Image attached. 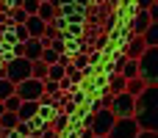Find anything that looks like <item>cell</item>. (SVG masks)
I'll return each mask as SVG.
<instances>
[{
  "instance_id": "obj_1",
  "label": "cell",
  "mask_w": 158,
  "mask_h": 138,
  "mask_svg": "<svg viewBox=\"0 0 158 138\" xmlns=\"http://www.w3.org/2000/svg\"><path fill=\"white\" fill-rule=\"evenodd\" d=\"M133 119L142 130H158V89L144 86L133 97Z\"/></svg>"
},
{
  "instance_id": "obj_2",
  "label": "cell",
  "mask_w": 158,
  "mask_h": 138,
  "mask_svg": "<svg viewBox=\"0 0 158 138\" xmlns=\"http://www.w3.org/2000/svg\"><path fill=\"white\" fill-rule=\"evenodd\" d=\"M136 64H139V77L147 86H156V80H158V47H147L136 58Z\"/></svg>"
},
{
  "instance_id": "obj_3",
  "label": "cell",
  "mask_w": 158,
  "mask_h": 138,
  "mask_svg": "<svg viewBox=\"0 0 158 138\" xmlns=\"http://www.w3.org/2000/svg\"><path fill=\"white\" fill-rule=\"evenodd\" d=\"M3 75H6L11 83H19V80L31 77V61H28L25 55H14V58H8V61H6Z\"/></svg>"
},
{
  "instance_id": "obj_4",
  "label": "cell",
  "mask_w": 158,
  "mask_h": 138,
  "mask_svg": "<svg viewBox=\"0 0 158 138\" xmlns=\"http://www.w3.org/2000/svg\"><path fill=\"white\" fill-rule=\"evenodd\" d=\"M114 113H111V108H100V111H92V116L86 119V124L92 127V133L94 136H103L106 138V133L111 130V124H114Z\"/></svg>"
},
{
  "instance_id": "obj_5",
  "label": "cell",
  "mask_w": 158,
  "mask_h": 138,
  "mask_svg": "<svg viewBox=\"0 0 158 138\" xmlns=\"http://www.w3.org/2000/svg\"><path fill=\"white\" fill-rule=\"evenodd\" d=\"M142 127L136 124V119L133 116H122V119H114V124H111V130L106 133V138H136Z\"/></svg>"
},
{
  "instance_id": "obj_6",
  "label": "cell",
  "mask_w": 158,
  "mask_h": 138,
  "mask_svg": "<svg viewBox=\"0 0 158 138\" xmlns=\"http://www.w3.org/2000/svg\"><path fill=\"white\" fill-rule=\"evenodd\" d=\"M42 91H44V86H42V80H36V77H25V80L14 83V94H17L19 100H39Z\"/></svg>"
},
{
  "instance_id": "obj_7",
  "label": "cell",
  "mask_w": 158,
  "mask_h": 138,
  "mask_svg": "<svg viewBox=\"0 0 158 138\" xmlns=\"http://www.w3.org/2000/svg\"><path fill=\"white\" fill-rule=\"evenodd\" d=\"M108 108H111V113H114L117 119H122V116H133V97H131L128 91L111 94V102H108Z\"/></svg>"
},
{
  "instance_id": "obj_8",
  "label": "cell",
  "mask_w": 158,
  "mask_h": 138,
  "mask_svg": "<svg viewBox=\"0 0 158 138\" xmlns=\"http://www.w3.org/2000/svg\"><path fill=\"white\" fill-rule=\"evenodd\" d=\"M14 113H17V119H19V122H31V119L39 113V100H22V102H19V108H17Z\"/></svg>"
},
{
  "instance_id": "obj_9",
  "label": "cell",
  "mask_w": 158,
  "mask_h": 138,
  "mask_svg": "<svg viewBox=\"0 0 158 138\" xmlns=\"http://www.w3.org/2000/svg\"><path fill=\"white\" fill-rule=\"evenodd\" d=\"M144 50H147L144 39H142L139 33H131V39H128V44H125V53H122V55H128V58H139Z\"/></svg>"
},
{
  "instance_id": "obj_10",
  "label": "cell",
  "mask_w": 158,
  "mask_h": 138,
  "mask_svg": "<svg viewBox=\"0 0 158 138\" xmlns=\"http://www.w3.org/2000/svg\"><path fill=\"white\" fill-rule=\"evenodd\" d=\"M22 25H25V30H28V36H33V39H39V36L44 33V25H47V22H44L42 17H36V14H28V19H25Z\"/></svg>"
},
{
  "instance_id": "obj_11",
  "label": "cell",
  "mask_w": 158,
  "mask_h": 138,
  "mask_svg": "<svg viewBox=\"0 0 158 138\" xmlns=\"http://www.w3.org/2000/svg\"><path fill=\"white\" fill-rule=\"evenodd\" d=\"M150 22H153V19H150V14H147L144 8H136V17L131 19V33H139V36H142V33H144V28H147Z\"/></svg>"
},
{
  "instance_id": "obj_12",
  "label": "cell",
  "mask_w": 158,
  "mask_h": 138,
  "mask_svg": "<svg viewBox=\"0 0 158 138\" xmlns=\"http://www.w3.org/2000/svg\"><path fill=\"white\" fill-rule=\"evenodd\" d=\"M22 55H25L28 61H36V58L42 55V41H39V39H33V36H31V39H25V41H22Z\"/></svg>"
},
{
  "instance_id": "obj_13",
  "label": "cell",
  "mask_w": 158,
  "mask_h": 138,
  "mask_svg": "<svg viewBox=\"0 0 158 138\" xmlns=\"http://www.w3.org/2000/svg\"><path fill=\"white\" fill-rule=\"evenodd\" d=\"M119 75L125 77V80H131V77H139V64H136V58H122V66H119Z\"/></svg>"
},
{
  "instance_id": "obj_14",
  "label": "cell",
  "mask_w": 158,
  "mask_h": 138,
  "mask_svg": "<svg viewBox=\"0 0 158 138\" xmlns=\"http://www.w3.org/2000/svg\"><path fill=\"white\" fill-rule=\"evenodd\" d=\"M36 17H42L44 22H53V19H56V6H53L50 0H42L39 8H36Z\"/></svg>"
},
{
  "instance_id": "obj_15",
  "label": "cell",
  "mask_w": 158,
  "mask_h": 138,
  "mask_svg": "<svg viewBox=\"0 0 158 138\" xmlns=\"http://www.w3.org/2000/svg\"><path fill=\"white\" fill-rule=\"evenodd\" d=\"M142 39H144V44H147V47H158V22H150V25L144 28Z\"/></svg>"
},
{
  "instance_id": "obj_16",
  "label": "cell",
  "mask_w": 158,
  "mask_h": 138,
  "mask_svg": "<svg viewBox=\"0 0 158 138\" xmlns=\"http://www.w3.org/2000/svg\"><path fill=\"white\" fill-rule=\"evenodd\" d=\"M17 122H19V119H17V113H14V111H3V113H0V130H3V133L14 130V127H17Z\"/></svg>"
},
{
  "instance_id": "obj_17",
  "label": "cell",
  "mask_w": 158,
  "mask_h": 138,
  "mask_svg": "<svg viewBox=\"0 0 158 138\" xmlns=\"http://www.w3.org/2000/svg\"><path fill=\"white\" fill-rule=\"evenodd\" d=\"M119 91H125V77L119 72H111V77H108V94H119Z\"/></svg>"
},
{
  "instance_id": "obj_18",
  "label": "cell",
  "mask_w": 158,
  "mask_h": 138,
  "mask_svg": "<svg viewBox=\"0 0 158 138\" xmlns=\"http://www.w3.org/2000/svg\"><path fill=\"white\" fill-rule=\"evenodd\" d=\"M31 77H36V80H44V77H47V64H44L42 58L31 61Z\"/></svg>"
},
{
  "instance_id": "obj_19",
  "label": "cell",
  "mask_w": 158,
  "mask_h": 138,
  "mask_svg": "<svg viewBox=\"0 0 158 138\" xmlns=\"http://www.w3.org/2000/svg\"><path fill=\"white\" fill-rule=\"evenodd\" d=\"M147 83L142 80V77H131V80H125V91L131 94V97H136V94H142V89H144Z\"/></svg>"
},
{
  "instance_id": "obj_20",
  "label": "cell",
  "mask_w": 158,
  "mask_h": 138,
  "mask_svg": "<svg viewBox=\"0 0 158 138\" xmlns=\"http://www.w3.org/2000/svg\"><path fill=\"white\" fill-rule=\"evenodd\" d=\"M64 72H67L64 64H58V61H56V64H47V77H50V80H61Z\"/></svg>"
},
{
  "instance_id": "obj_21",
  "label": "cell",
  "mask_w": 158,
  "mask_h": 138,
  "mask_svg": "<svg viewBox=\"0 0 158 138\" xmlns=\"http://www.w3.org/2000/svg\"><path fill=\"white\" fill-rule=\"evenodd\" d=\"M64 77H67V80H69V86L75 89V86L83 80V72H81V69H75V66L69 64V66H67V72H64Z\"/></svg>"
},
{
  "instance_id": "obj_22",
  "label": "cell",
  "mask_w": 158,
  "mask_h": 138,
  "mask_svg": "<svg viewBox=\"0 0 158 138\" xmlns=\"http://www.w3.org/2000/svg\"><path fill=\"white\" fill-rule=\"evenodd\" d=\"M8 94H14V83H11L6 75H0V102H3Z\"/></svg>"
},
{
  "instance_id": "obj_23",
  "label": "cell",
  "mask_w": 158,
  "mask_h": 138,
  "mask_svg": "<svg viewBox=\"0 0 158 138\" xmlns=\"http://www.w3.org/2000/svg\"><path fill=\"white\" fill-rule=\"evenodd\" d=\"M42 86H44V94H50V97H58V80H50V77H44L42 80Z\"/></svg>"
},
{
  "instance_id": "obj_24",
  "label": "cell",
  "mask_w": 158,
  "mask_h": 138,
  "mask_svg": "<svg viewBox=\"0 0 158 138\" xmlns=\"http://www.w3.org/2000/svg\"><path fill=\"white\" fill-rule=\"evenodd\" d=\"M39 58H42L44 64H56V61H58V53H56L53 47H42V55H39Z\"/></svg>"
},
{
  "instance_id": "obj_25",
  "label": "cell",
  "mask_w": 158,
  "mask_h": 138,
  "mask_svg": "<svg viewBox=\"0 0 158 138\" xmlns=\"http://www.w3.org/2000/svg\"><path fill=\"white\" fill-rule=\"evenodd\" d=\"M19 102H22V100H19L17 94H8V97L3 100V108H6V111H17V108H19Z\"/></svg>"
},
{
  "instance_id": "obj_26",
  "label": "cell",
  "mask_w": 158,
  "mask_h": 138,
  "mask_svg": "<svg viewBox=\"0 0 158 138\" xmlns=\"http://www.w3.org/2000/svg\"><path fill=\"white\" fill-rule=\"evenodd\" d=\"M39 3H42V0H19V8H22L25 14H36Z\"/></svg>"
},
{
  "instance_id": "obj_27",
  "label": "cell",
  "mask_w": 158,
  "mask_h": 138,
  "mask_svg": "<svg viewBox=\"0 0 158 138\" xmlns=\"http://www.w3.org/2000/svg\"><path fill=\"white\" fill-rule=\"evenodd\" d=\"M25 39H31V36H28V30H25V25H17V28H14L11 41H25Z\"/></svg>"
},
{
  "instance_id": "obj_28",
  "label": "cell",
  "mask_w": 158,
  "mask_h": 138,
  "mask_svg": "<svg viewBox=\"0 0 158 138\" xmlns=\"http://www.w3.org/2000/svg\"><path fill=\"white\" fill-rule=\"evenodd\" d=\"M69 64H72L75 69H81V72H86V66H89V58H86V55H78V58H75V61H69Z\"/></svg>"
},
{
  "instance_id": "obj_29",
  "label": "cell",
  "mask_w": 158,
  "mask_h": 138,
  "mask_svg": "<svg viewBox=\"0 0 158 138\" xmlns=\"http://www.w3.org/2000/svg\"><path fill=\"white\" fill-rule=\"evenodd\" d=\"M25 19H28V14H25V11H22V8L17 6V8H14V22H17V25H22Z\"/></svg>"
},
{
  "instance_id": "obj_30",
  "label": "cell",
  "mask_w": 158,
  "mask_h": 138,
  "mask_svg": "<svg viewBox=\"0 0 158 138\" xmlns=\"http://www.w3.org/2000/svg\"><path fill=\"white\" fill-rule=\"evenodd\" d=\"M136 138H158V130H139Z\"/></svg>"
},
{
  "instance_id": "obj_31",
  "label": "cell",
  "mask_w": 158,
  "mask_h": 138,
  "mask_svg": "<svg viewBox=\"0 0 158 138\" xmlns=\"http://www.w3.org/2000/svg\"><path fill=\"white\" fill-rule=\"evenodd\" d=\"M78 138H94V133H92V127H89V124H86V127H83V130H81V136Z\"/></svg>"
},
{
  "instance_id": "obj_32",
  "label": "cell",
  "mask_w": 158,
  "mask_h": 138,
  "mask_svg": "<svg viewBox=\"0 0 158 138\" xmlns=\"http://www.w3.org/2000/svg\"><path fill=\"white\" fill-rule=\"evenodd\" d=\"M64 122H67V116H58V122H56V133L64 130Z\"/></svg>"
},
{
  "instance_id": "obj_33",
  "label": "cell",
  "mask_w": 158,
  "mask_h": 138,
  "mask_svg": "<svg viewBox=\"0 0 158 138\" xmlns=\"http://www.w3.org/2000/svg\"><path fill=\"white\" fill-rule=\"evenodd\" d=\"M150 3H156V0H136V8H147Z\"/></svg>"
},
{
  "instance_id": "obj_34",
  "label": "cell",
  "mask_w": 158,
  "mask_h": 138,
  "mask_svg": "<svg viewBox=\"0 0 158 138\" xmlns=\"http://www.w3.org/2000/svg\"><path fill=\"white\" fill-rule=\"evenodd\" d=\"M3 111H6V108H3V102H0V113H3Z\"/></svg>"
},
{
  "instance_id": "obj_35",
  "label": "cell",
  "mask_w": 158,
  "mask_h": 138,
  "mask_svg": "<svg viewBox=\"0 0 158 138\" xmlns=\"http://www.w3.org/2000/svg\"><path fill=\"white\" fill-rule=\"evenodd\" d=\"M0 138H3V130H0Z\"/></svg>"
},
{
  "instance_id": "obj_36",
  "label": "cell",
  "mask_w": 158,
  "mask_h": 138,
  "mask_svg": "<svg viewBox=\"0 0 158 138\" xmlns=\"http://www.w3.org/2000/svg\"><path fill=\"white\" fill-rule=\"evenodd\" d=\"M94 138H103V136H94Z\"/></svg>"
}]
</instances>
